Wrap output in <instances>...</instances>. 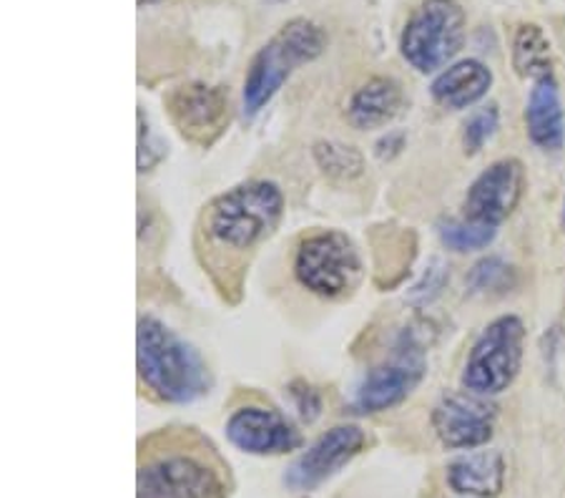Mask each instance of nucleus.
<instances>
[{"label": "nucleus", "instance_id": "aec40b11", "mask_svg": "<svg viewBox=\"0 0 565 498\" xmlns=\"http://www.w3.org/2000/svg\"><path fill=\"white\" fill-rule=\"evenodd\" d=\"M315 161L327 177L350 181L358 179L364 169L362 153L342 141H319L315 144Z\"/></svg>", "mask_w": 565, "mask_h": 498}, {"label": "nucleus", "instance_id": "a878e982", "mask_svg": "<svg viewBox=\"0 0 565 498\" xmlns=\"http://www.w3.org/2000/svg\"><path fill=\"white\" fill-rule=\"evenodd\" d=\"M403 144H405L403 134H387L385 139L377 141V157L380 159H392L395 153H399V149H403Z\"/></svg>", "mask_w": 565, "mask_h": 498}, {"label": "nucleus", "instance_id": "b1692460", "mask_svg": "<svg viewBox=\"0 0 565 498\" xmlns=\"http://www.w3.org/2000/svg\"><path fill=\"white\" fill-rule=\"evenodd\" d=\"M445 283H448V272H445V265H443L440 259H435L433 265H430V269H427L425 275H423L420 283L415 285V289H413V300L420 303V305L433 303L435 297L443 293Z\"/></svg>", "mask_w": 565, "mask_h": 498}, {"label": "nucleus", "instance_id": "6e6552de", "mask_svg": "<svg viewBox=\"0 0 565 498\" xmlns=\"http://www.w3.org/2000/svg\"><path fill=\"white\" fill-rule=\"evenodd\" d=\"M299 285L319 297L348 295L362 277V259L348 234L327 230L309 234L295 257Z\"/></svg>", "mask_w": 565, "mask_h": 498}, {"label": "nucleus", "instance_id": "5701e85b", "mask_svg": "<svg viewBox=\"0 0 565 498\" xmlns=\"http://www.w3.org/2000/svg\"><path fill=\"white\" fill-rule=\"evenodd\" d=\"M289 395H291V403H295V411L299 413V418L307 423L319 418V413H322V398H319V393L312 385L297 380V383L289 385Z\"/></svg>", "mask_w": 565, "mask_h": 498}, {"label": "nucleus", "instance_id": "9b49d317", "mask_svg": "<svg viewBox=\"0 0 565 498\" xmlns=\"http://www.w3.org/2000/svg\"><path fill=\"white\" fill-rule=\"evenodd\" d=\"M525 192V169L518 159H498L472 181L465 194V220L498 226L518 210Z\"/></svg>", "mask_w": 565, "mask_h": 498}, {"label": "nucleus", "instance_id": "a211bd4d", "mask_svg": "<svg viewBox=\"0 0 565 498\" xmlns=\"http://www.w3.org/2000/svg\"><path fill=\"white\" fill-rule=\"evenodd\" d=\"M513 68L518 76L535 81L553 78L551 41L537 23H523L513 35Z\"/></svg>", "mask_w": 565, "mask_h": 498}, {"label": "nucleus", "instance_id": "7ed1b4c3", "mask_svg": "<svg viewBox=\"0 0 565 498\" xmlns=\"http://www.w3.org/2000/svg\"><path fill=\"white\" fill-rule=\"evenodd\" d=\"M327 49V33L319 23L309 18H295L281 25L271 39L254 53V59L244 76L242 106L244 116H257L277 91L287 84V78L299 66L312 63Z\"/></svg>", "mask_w": 565, "mask_h": 498}, {"label": "nucleus", "instance_id": "f257e3e1", "mask_svg": "<svg viewBox=\"0 0 565 498\" xmlns=\"http://www.w3.org/2000/svg\"><path fill=\"white\" fill-rule=\"evenodd\" d=\"M281 212L285 197L275 181L264 179L244 181L212 199L199 220V234L204 237V247H209V265H216L226 252L236 259L259 247L277 230Z\"/></svg>", "mask_w": 565, "mask_h": 498}, {"label": "nucleus", "instance_id": "393cba45", "mask_svg": "<svg viewBox=\"0 0 565 498\" xmlns=\"http://www.w3.org/2000/svg\"><path fill=\"white\" fill-rule=\"evenodd\" d=\"M163 147L161 141L153 139L149 129V121H146L143 108H139V171H149L161 161Z\"/></svg>", "mask_w": 565, "mask_h": 498}, {"label": "nucleus", "instance_id": "9d476101", "mask_svg": "<svg viewBox=\"0 0 565 498\" xmlns=\"http://www.w3.org/2000/svg\"><path fill=\"white\" fill-rule=\"evenodd\" d=\"M495 415L486 395L450 393L433 407V431L445 448L476 451L493 438Z\"/></svg>", "mask_w": 565, "mask_h": 498}, {"label": "nucleus", "instance_id": "412c9836", "mask_svg": "<svg viewBox=\"0 0 565 498\" xmlns=\"http://www.w3.org/2000/svg\"><path fill=\"white\" fill-rule=\"evenodd\" d=\"M518 285V272L503 257H482L468 272V287L478 295H508Z\"/></svg>", "mask_w": 565, "mask_h": 498}, {"label": "nucleus", "instance_id": "cd10ccee", "mask_svg": "<svg viewBox=\"0 0 565 498\" xmlns=\"http://www.w3.org/2000/svg\"><path fill=\"white\" fill-rule=\"evenodd\" d=\"M563 226H565V202H563Z\"/></svg>", "mask_w": 565, "mask_h": 498}, {"label": "nucleus", "instance_id": "c85d7f7f", "mask_svg": "<svg viewBox=\"0 0 565 498\" xmlns=\"http://www.w3.org/2000/svg\"><path fill=\"white\" fill-rule=\"evenodd\" d=\"M269 3H279V0H269Z\"/></svg>", "mask_w": 565, "mask_h": 498}, {"label": "nucleus", "instance_id": "f03ea898", "mask_svg": "<svg viewBox=\"0 0 565 498\" xmlns=\"http://www.w3.org/2000/svg\"><path fill=\"white\" fill-rule=\"evenodd\" d=\"M136 368L146 391L161 403L186 405L212 391V373L194 346L146 315L136 330Z\"/></svg>", "mask_w": 565, "mask_h": 498}, {"label": "nucleus", "instance_id": "4468645a", "mask_svg": "<svg viewBox=\"0 0 565 498\" xmlns=\"http://www.w3.org/2000/svg\"><path fill=\"white\" fill-rule=\"evenodd\" d=\"M493 86V71L478 59H462L443 68L433 81V98L443 108L462 112V108L476 106L480 98L488 96Z\"/></svg>", "mask_w": 565, "mask_h": 498}, {"label": "nucleus", "instance_id": "423d86ee", "mask_svg": "<svg viewBox=\"0 0 565 498\" xmlns=\"http://www.w3.org/2000/svg\"><path fill=\"white\" fill-rule=\"evenodd\" d=\"M525 325L518 315H500L472 342L460 383L465 391L493 398L515 383L523 365Z\"/></svg>", "mask_w": 565, "mask_h": 498}, {"label": "nucleus", "instance_id": "f3484780", "mask_svg": "<svg viewBox=\"0 0 565 498\" xmlns=\"http://www.w3.org/2000/svg\"><path fill=\"white\" fill-rule=\"evenodd\" d=\"M403 106V88L395 78H370L354 91L348 106V119L354 129H380L392 121Z\"/></svg>", "mask_w": 565, "mask_h": 498}, {"label": "nucleus", "instance_id": "ddd939ff", "mask_svg": "<svg viewBox=\"0 0 565 498\" xmlns=\"http://www.w3.org/2000/svg\"><path fill=\"white\" fill-rule=\"evenodd\" d=\"M226 438L249 456H285L302 446V436L279 411L262 405L236 407L226 421Z\"/></svg>", "mask_w": 565, "mask_h": 498}, {"label": "nucleus", "instance_id": "2eb2a0df", "mask_svg": "<svg viewBox=\"0 0 565 498\" xmlns=\"http://www.w3.org/2000/svg\"><path fill=\"white\" fill-rule=\"evenodd\" d=\"M505 458L500 451H476L448 466V486L465 498H495L505 488Z\"/></svg>", "mask_w": 565, "mask_h": 498}, {"label": "nucleus", "instance_id": "bb28decb", "mask_svg": "<svg viewBox=\"0 0 565 498\" xmlns=\"http://www.w3.org/2000/svg\"><path fill=\"white\" fill-rule=\"evenodd\" d=\"M151 3H159V0H139V6H151Z\"/></svg>", "mask_w": 565, "mask_h": 498}, {"label": "nucleus", "instance_id": "1a4fd4ad", "mask_svg": "<svg viewBox=\"0 0 565 498\" xmlns=\"http://www.w3.org/2000/svg\"><path fill=\"white\" fill-rule=\"evenodd\" d=\"M367 436L360 425H334L312 446L299 453L285 470V486L295 494H309L344 468L364 448Z\"/></svg>", "mask_w": 565, "mask_h": 498}, {"label": "nucleus", "instance_id": "0eeeda50", "mask_svg": "<svg viewBox=\"0 0 565 498\" xmlns=\"http://www.w3.org/2000/svg\"><path fill=\"white\" fill-rule=\"evenodd\" d=\"M427 346H430V340H427L425 325L423 328H405L392 356L362 378L350 403L352 413L372 415L407 401L427 373Z\"/></svg>", "mask_w": 565, "mask_h": 498}, {"label": "nucleus", "instance_id": "6ab92c4d", "mask_svg": "<svg viewBox=\"0 0 565 498\" xmlns=\"http://www.w3.org/2000/svg\"><path fill=\"white\" fill-rule=\"evenodd\" d=\"M498 226L470 222V220H443L437 224V237L452 252H478L493 244Z\"/></svg>", "mask_w": 565, "mask_h": 498}, {"label": "nucleus", "instance_id": "f8f14e48", "mask_svg": "<svg viewBox=\"0 0 565 498\" xmlns=\"http://www.w3.org/2000/svg\"><path fill=\"white\" fill-rule=\"evenodd\" d=\"M163 104L179 134L202 147H209L230 121V96L222 86H179L163 96Z\"/></svg>", "mask_w": 565, "mask_h": 498}, {"label": "nucleus", "instance_id": "4be33fe9", "mask_svg": "<svg viewBox=\"0 0 565 498\" xmlns=\"http://www.w3.org/2000/svg\"><path fill=\"white\" fill-rule=\"evenodd\" d=\"M500 126V112L495 104H488L472 112L462 126V147L468 153H478L493 139Z\"/></svg>", "mask_w": 565, "mask_h": 498}, {"label": "nucleus", "instance_id": "dca6fc26", "mask_svg": "<svg viewBox=\"0 0 565 498\" xmlns=\"http://www.w3.org/2000/svg\"><path fill=\"white\" fill-rule=\"evenodd\" d=\"M527 136L537 149L561 151L565 144V114L555 78L535 81L525 104Z\"/></svg>", "mask_w": 565, "mask_h": 498}, {"label": "nucleus", "instance_id": "20e7f679", "mask_svg": "<svg viewBox=\"0 0 565 498\" xmlns=\"http://www.w3.org/2000/svg\"><path fill=\"white\" fill-rule=\"evenodd\" d=\"M136 498H230V484L212 448L174 443L139 466Z\"/></svg>", "mask_w": 565, "mask_h": 498}, {"label": "nucleus", "instance_id": "39448f33", "mask_svg": "<svg viewBox=\"0 0 565 498\" xmlns=\"http://www.w3.org/2000/svg\"><path fill=\"white\" fill-rule=\"evenodd\" d=\"M465 31H468V18L458 0H423L407 18L399 35V51L415 71L435 74L448 68L450 61L458 56Z\"/></svg>", "mask_w": 565, "mask_h": 498}]
</instances>
